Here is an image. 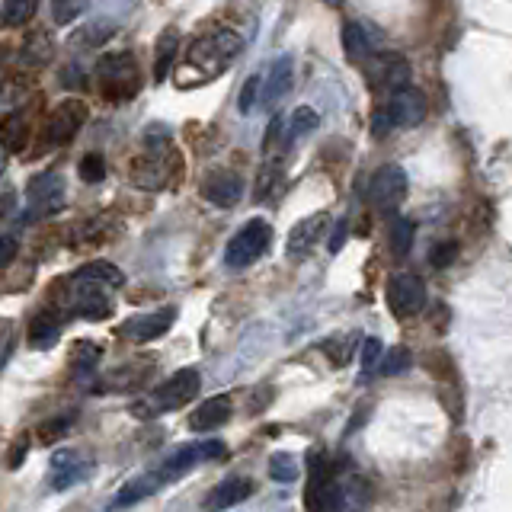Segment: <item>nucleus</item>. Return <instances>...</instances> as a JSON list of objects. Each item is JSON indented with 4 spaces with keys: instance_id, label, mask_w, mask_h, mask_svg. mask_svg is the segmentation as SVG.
<instances>
[{
    "instance_id": "f03ea898",
    "label": "nucleus",
    "mask_w": 512,
    "mask_h": 512,
    "mask_svg": "<svg viewBox=\"0 0 512 512\" xmlns=\"http://www.w3.org/2000/svg\"><path fill=\"white\" fill-rule=\"evenodd\" d=\"M240 48H244V39L234 29H215L189 48L186 68L196 71L202 80H215L221 71H228V64L240 55Z\"/></svg>"
},
{
    "instance_id": "f257e3e1",
    "label": "nucleus",
    "mask_w": 512,
    "mask_h": 512,
    "mask_svg": "<svg viewBox=\"0 0 512 512\" xmlns=\"http://www.w3.org/2000/svg\"><path fill=\"white\" fill-rule=\"evenodd\" d=\"M199 388H202V378L196 368H180V372L170 375L164 384H157L151 394L135 400L132 416H138V420H154V416L173 413V410L186 407L189 400L199 394Z\"/></svg>"
},
{
    "instance_id": "72a5a7b5",
    "label": "nucleus",
    "mask_w": 512,
    "mask_h": 512,
    "mask_svg": "<svg viewBox=\"0 0 512 512\" xmlns=\"http://www.w3.org/2000/svg\"><path fill=\"white\" fill-rule=\"evenodd\" d=\"M263 100V74H250L244 90H240V112H253V106Z\"/></svg>"
},
{
    "instance_id": "a19ab883",
    "label": "nucleus",
    "mask_w": 512,
    "mask_h": 512,
    "mask_svg": "<svg viewBox=\"0 0 512 512\" xmlns=\"http://www.w3.org/2000/svg\"><path fill=\"white\" fill-rule=\"evenodd\" d=\"M10 343H13L10 324H0V368H4V359H7V352H10Z\"/></svg>"
},
{
    "instance_id": "79ce46f5",
    "label": "nucleus",
    "mask_w": 512,
    "mask_h": 512,
    "mask_svg": "<svg viewBox=\"0 0 512 512\" xmlns=\"http://www.w3.org/2000/svg\"><path fill=\"white\" fill-rule=\"evenodd\" d=\"M343 244H346V221L336 224V231H333V237H330V253H340Z\"/></svg>"
},
{
    "instance_id": "bb28decb",
    "label": "nucleus",
    "mask_w": 512,
    "mask_h": 512,
    "mask_svg": "<svg viewBox=\"0 0 512 512\" xmlns=\"http://www.w3.org/2000/svg\"><path fill=\"white\" fill-rule=\"evenodd\" d=\"M0 141H4L10 151L23 148V141H26V116L23 112H10V116L0 122Z\"/></svg>"
},
{
    "instance_id": "2f4dec72",
    "label": "nucleus",
    "mask_w": 512,
    "mask_h": 512,
    "mask_svg": "<svg viewBox=\"0 0 512 512\" xmlns=\"http://www.w3.org/2000/svg\"><path fill=\"white\" fill-rule=\"evenodd\" d=\"M80 180L84 183H103L106 180V160L103 154H84V160H80Z\"/></svg>"
},
{
    "instance_id": "c756f323",
    "label": "nucleus",
    "mask_w": 512,
    "mask_h": 512,
    "mask_svg": "<svg viewBox=\"0 0 512 512\" xmlns=\"http://www.w3.org/2000/svg\"><path fill=\"white\" fill-rule=\"evenodd\" d=\"M269 477L279 480V484H292V480H298V461H295V455H285V452L272 455Z\"/></svg>"
},
{
    "instance_id": "7c9ffc66",
    "label": "nucleus",
    "mask_w": 512,
    "mask_h": 512,
    "mask_svg": "<svg viewBox=\"0 0 512 512\" xmlns=\"http://www.w3.org/2000/svg\"><path fill=\"white\" fill-rule=\"evenodd\" d=\"M413 244V221L410 218H394L391 224V250L397 256H407Z\"/></svg>"
},
{
    "instance_id": "423d86ee",
    "label": "nucleus",
    "mask_w": 512,
    "mask_h": 512,
    "mask_svg": "<svg viewBox=\"0 0 512 512\" xmlns=\"http://www.w3.org/2000/svg\"><path fill=\"white\" fill-rule=\"evenodd\" d=\"M26 212L20 218V224H36L42 218H48L52 212L64 205V183L58 173H39L36 180H29L26 186Z\"/></svg>"
},
{
    "instance_id": "ddd939ff",
    "label": "nucleus",
    "mask_w": 512,
    "mask_h": 512,
    "mask_svg": "<svg viewBox=\"0 0 512 512\" xmlns=\"http://www.w3.org/2000/svg\"><path fill=\"white\" fill-rule=\"evenodd\" d=\"M365 68L372 74V84L388 93L410 87V64L407 58H400L394 52H378L375 58L365 61Z\"/></svg>"
},
{
    "instance_id": "f8f14e48",
    "label": "nucleus",
    "mask_w": 512,
    "mask_h": 512,
    "mask_svg": "<svg viewBox=\"0 0 512 512\" xmlns=\"http://www.w3.org/2000/svg\"><path fill=\"white\" fill-rule=\"evenodd\" d=\"M388 304L397 317H410L426 304V285L413 272H400L388 282Z\"/></svg>"
},
{
    "instance_id": "cd10ccee",
    "label": "nucleus",
    "mask_w": 512,
    "mask_h": 512,
    "mask_svg": "<svg viewBox=\"0 0 512 512\" xmlns=\"http://www.w3.org/2000/svg\"><path fill=\"white\" fill-rule=\"evenodd\" d=\"M317 122H320V116H317V109H311V106H298L295 112H292V128H288V138L285 141H301V138H308L314 128H317Z\"/></svg>"
},
{
    "instance_id": "dca6fc26",
    "label": "nucleus",
    "mask_w": 512,
    "mask_h": 512,
    "mask_svg": "<svg viewBox=\"0 0 512 512\" xmlns=\"http://www.w3.org/2000/svg\"><path fill=\"white\" fill-rule=\"evenodd\" d=\"M202 196L218 208H234L240 202V196H244V180L231 170H215L205 176Z\"/></svg>"
},
{
    "instance_id": "4468645a",
    "label": "nucleus",
    "mask_w": 512,
    "mask_h": 512,
    "mask_svg": "<svg viewBox=\"0 0 512 512\" xmlns=\"http://www.w3.org/2000/svg\"><path fill=\"white\" fill-rule=\"evenodd\" d=\"M343 48H346V58L365 64L368 58H375L378 52H384V36L372 26V23H346L343 26Z\"/></svg>"
},
{
    "instance_id": "1a4fd4ad",
    "label": "nucleus",
    "mask_w": 512,
    "mask_h": 512,
    "mask_svg": "<svg viewBox=\"0 0 512 512\" xmlns=\"http://www.w3.org/2000/svg\"><path fill=\"white\" fill-rule=\"evenodd\" d=\"M90 116V109L87 103H80V100H64L52 109V116H48V125H45V138L48 144H55V148H61V144H68L74 141V135L84 128Z\"/></svg>"
},
{
    "instance_id": "393cba45",
    "label": "nucleus",
    "mask_w": 512,
    "mask_h": 512,
    "mask_svg": "<svg viewBox=\"0 0 512 512\" xmlns=\"http://www.w3.org/2000/svg\"><path fill=\"white\" fill-rule=\"evenodd\" d=\"M39 10V0H0V26L20 29L26 26Z\"/></svg>"
},
{
    "instance_id": "9d476101",
    "label": "nucleus",
    "mask_w": 512,
    "mask_h": 512,
    "mask_svg": "<svg viewBox=\"0 0 512 512\" xmlns=\"http://www.w3.org/2000/svg\"><path fill=\"white\" fill-rule=\"evenodd\" d=\"M404 196H407V173L397 164L381 167L372 176V183H368V199H372L381 212H394V208L404 202Z\"/></svg>"
},
{
    "instance_id": "7ed1b4c3",
    "label": "nucleus",
    "mask_w": 512,
    "mask_h": 512,
    "mask_svg": "<svg viewBox=\"0 0 512 512\" xmlns=\"http://www.w3.org/2000/svg\"><path fill=\"white\" fill-rule=\"evenodd\" d=\"M426 109H429L426 106V96L420 90H413V87L394 90L391 100L375 112L372 128H375L378 138L394 132V128H413V125H420L426 119Z\"/></svg>"
},
{
    "instance_id": "20e7f679",
    "label": "nucleus",
    "mask_w": 512,
    "mask_h": 512,
    "mask_svg": "<svg viewBox=\"0 0 512 512\" xmlns=\"http://www.w3.org/2000/svg\"><path fill=\"white\" fill-rule=\"evenodd\" d=\"M96 77H100V93L109 96V100H128L141 90V74H138V61L128 52H109L103 55L100 68H96Z\"/></svg>"
},
{
    "instance_id": "37998d69",
    "label": "nucleus",
    "mask_w": 512,
    "mask_h": 512,
    "mask_svg": "<svg viewBox=\"0 0 512 512\" xmlns=\"http://www.w3.org/2000/svg\"><path fill=\"white\" fill-rule=\"evenodd\" d=\"M7 154H10V148L0 141V176H4V170H7Z\"/></svg>"
},
{
    "instance_id": "0eeeda50",
    "label": "nucleus",
    "mask_w": 512,
    "mask_h": 512,
    "mask_svg": "<svg viewBox=\"0 0 512 512\" xmlns=\"http://www.w3.org/2000/svg\"><path fill=\"white\" fill-rule=\"evenodd\" d=\"M224 442H218V439H205V442H192V445H183V448H176V452L170 455V458H164L160 461V468H157V474H160V480L164 484H170V480H176V477H183V474H189L196 464H202V461H215V458H224Z\"/></svg>"
},
{
    "instance_id": "a878e982",
    "label": "nucleus",
    "mask_w": 512,
    "mask_h": 512,
    "mask_svg": "<svg viewBox=\"0 0 512 512\" xmlns=\"http://www.w3.org/2000/svg\"><path fill=\"white\" fill-rule=\"evenodd\" d=\"M58 333H61L58 320H52V314H39L29 324V343L36 346V349H48V346L58 343Z\"/></svg>"
},
{
    "instance_id": "2eb2a0df",
    "label": "nucleus",
    "mask_w": 512,
    "mask_h": 512,
    "mask_svg": "<svg viewBox=\"0 0 512 512\" xmlns=\"http://www.w3.org/2000/svg\"><path fill=\"white\" fill-rule=\"evenodd\" d=\"M327 224L330 218L324 212H317V215H308V218H301L292 231H288V244H285V253L292 256V260H304L317 244H320V237L327 234Z\"/></svg>"
},
{
    "instance_id": "f3484780",
    "label": "nucleus",
    "mask_w": 512,
    "mask_h": 512,
    "mask_svg": "<svg viewBox=\"0 0 512 512\" xmlns=\"http://www.w3.org/2000/svg\"><path fill=\"white\" fill-rule=\"evenodd\" d=\"M84 474H87L84 458H80V452H74V448H58L52 455V464H48V480H52L55 493L71 490Z\"/></svg>"
},
{
    "instance_id": "58836bf2",
    "label": "nucleus",
    "mask_w": 512,
    "mask_h": 512,
    "mask_svg": "<svg viewBox=\"0 0 512 512\" xmlns=\"http://www.w3.org/2000/svg\"><path fill=\"white\" fill-rule=\"evenodd\" d=\"M455 253H458V244H442V247L432 250V263H436V266H448V263L455 260Z\"/></svg>"
},
{
    "instance_id": "5701e85b",
    "label": "nucleus",
    "mask_w": 512,
    "mask_h": 512,
    "mask_svg": "<svg viewBox=\"0 0 512 512\" xmlns=\"http://www.w3.org/2000/svg\"><path fill=\"white\" fill-rule=\"evenodd\" d=\"M176 55H180V32L164 29V32H160V39H157V58H154V80H157V84H160V80H167Z\"/></svg>"
},
{
    "instance_id": "39448f33",
    "label": "nucleus",
    "mask_w": 512,
    "mask_h": 512,
    "mask_svg": "<svg viewBox=\"0 0 512 512\" xmlns=\"http://www.w3.org/2000/svg\"><path fill=\"white\" fill-rule=\"evenodd\" d=\"M269 244H272V224L263 218H253L228 240L224 263H228V269H247L269 250Z\"/></svg>"
},
{
    "instance_id": "ea45409f",
    "label": "nucleus",
    "mask_w": 512,
    "mask_h": 512,
    "mask_svg": "<svg viewBox=\"0 0 512 512\" xmlns=\"http://www.w3.org/2000/svg\"><path fill=\"white\" fill-rule=\"evenodd\" d=\"M29 452V439L26 436H20V439H16V445H13V452H10V468H20V464H23V455Z\"/></svg>"
},
{
    "instance_id": "b1692460",
    "label": "nucleus",
    "mask_w": 512,
    "mask_h": 512,
    "mask_svg": "<svg viewBox=\"0 0 512 512\" xmlns=\"http://www.w3.org/2000/svg\"><path fill=\"white\" fill-rule=\"evenodd\" d=\"M74 279L106 285V288H112V292L125 285L122 269H119V266H112V263H106V260H93V263H87V266H80V269L74 272Z\"/></svg>"
},
{
    "instance_id": "4c0bfd02",
    "label": "nucleus",
    "mask_w": 512,
    "mask_h": 512,
    "mask_svg": "<svg viewBox=\"0 0 512 512\" xmlns=\"http://www.w3.org/2000/svg\"><path fill=\"white\" fill-rule=\"evenodd\" d=\"M16 256H20V240H16V234H0V269L10 266Z\"/></svg>"
},
{
    "instance_id": "412c9836",
    "label": "nucleus",
    "mask_w": 512,
    "mask_h": 512,
    "mask_svg": "<svg viewBox=\"0 0 512 512\" xmlns=\"http://www.w3.org/2000/svg\"><path fill=\"white\" fill-rule=\"evenodd\" d=\"M250 493H253V484L247 477H228L212 490V496L205 500V506L208 509H231L237 503H244Z\"/></svg>"
},
{
    "instance_id": "c85d7f7f",
    "label": "nucleus",
    "mask_w": 512,
    "mask_h": 512,
    "mask_svg": "<svg viewBox=\"0 0 512 512\" xmlns=\"http://www.w3.org/2000/svg\"><path fill=\"white\" fill-rule=\"evenodd\" d=\"M90 0H52V23L55 26H71L77 16H84Z\"/></svg>"
},
{
    "instance_id": "aec40b11",
    "label": "nucleus",
    "mask_w": 512,
    "mask_h": 512,
    "mask_svg": "<svg viewBox=\"0 0 512 512\" xmlns=\"http://www.w3.org/2000/svg\"><path fill=\"white\" fill-rule=\"evenodd\" d=\"M288 87H292V58L282 55L272 61L269 74L263 77V106H276L282 96L288 93Z\"/></svg>"
},
{
    "instance_id": "9b49d317",
    "label": "nucleus",
    "mask_w": 512,
    "mask_h": 512,
    "mask_svg": "<svg viewBox=\"0 0 512 512\" xmlns=\"http://www.w3.org/2000/svg\"><path fill=\"white\" fill-rule=\"evenodd\" d=\"M176 320V308H160L151 314H135L128 317L125 324H119V336L122 340H132V343H151L160 340Z\"/></svg>"
},
{
    "instance_id": "473e14b6",
    "label": "nucleus",
    "mask_w": 512,
    "mask_h": 512,
    "mask_svg": "<svg viewBox=\"0 0 512 512\" xmlns=\"http://www.w3.org/2000/svg\"><path fill=\"white\" fill-rule=\"evenodd\" d=\"M407 368H410V352L404 346H394L391 352H384L378 372L381 375H400V372H407Z\"/></svg>"
},
{
    "instance_id": "e433bc0d",
    "label": "nucleus",
    "mask_w": 512,
    "mask_h": 512,
    "mask_svg": "<svg viewBox=\"0 0 512 512\" xmlns=\"http://www.w3.org/2000/svg\"><path fill=\"white\" fill-rule=\"evenodd\" d=\"M103 356V349L100 346H93V343H77L74 346V362H77V368H93L96 365V359Z\"/></svg>"
},
{
    "instance_id": "f704fd0d",
    "label": "nucleus",
    "mask_w": 512,
    "mask_h": 512,
    "mask_svg": "<svg viewBox=\"0 0 512 512\" xmlns=\"http://www.w3.org/2000/svg\"><path fill=\"white\" fill-rule=\"evenodd\" d=\"M384 359V346L378 340H365L359 349V362H362V375H372L378 372V365Z\"/></svg>"
},
{
    "instance_id": "6e6552de",
    "label": "nucleus",
    "mask_w": 512,
    "mask_h": 512,
    "mask_svg": "<svg viewBox=\"0 0 512 512\" xmlns=\"http://www.w3.org/2000/svg\"><path fill=\"white\" fill-rule=\"evenodd\" d=\"M304 503L320 512L343 506V484L336 480L330 458L320 452L311 455V487H308V496H304Z\"/></svg>"
},
{
    "instance_id": "c03bdc74",
    "label": "nucleus",
    "mask_w": 512,
    "mask_h": 512,
    "mask_svg": "<svg viewBox=\"0 0 512 512\" xmlns=\"http://www.w3.org/2000/svg\"><path fill=\"white\" fill-rule=\"evenodd\" d=\"M324 4H330V7H340V4H343V0H324Z\"/></svg>"
},
{
    "instance_id": "a211bd4d",
    "label": "nucleus",
    "mask_w": 512,
    "mask_h": 512,
    "mask_svg": "<svg viewBox=\"0 0 512 512\" xmlns=\"http://www.w3.org/2000/svg\"><path fill=\"white\" fill-rule=\"evenodd\" d=\"M231 397L228 394H215V397H208L199 404V410H192L189 416V429L192 432H215L221 429L224 423L231 420Z\"/></svg>"
},
{
    "instance_id": "4be33fe9",
    "label": "nucleus",
    "mask_w": 512,
    "mask_h": 512,
    "mask_svg": "<svg viewBox=\"0 0 512 512\" xmlns=\"http://www.w3.org/2000/svg\"><path fill=\"white\" fill-rule=\"evenodd\" d=\"M160 487H164V480H160L157 471L144 474V477H135V480H128V484L119 490V496L112 500V506H135V503H141V500H148V496L157 493Z\"/></svg>"
},
{
    "instance_id": "c9c22d12",
    "label": "nucleus",
    "mask_w": 512,
    "mask_h": 512,
    "mask_svg": "<svg viewBox=\"0 0 512 512\" xmlns=\"http://www.w3.org/2000/svg\"><path fill=\"white\" fill-rule=\"evenodd\" d=\"M324 349L330 352V362L333 365H346L349 356H352V349H356V336H343V343L340 340H330V343H324Z\"/></svg>"
},
{
    "instance_id": "6ab92c4d",
    "label": "nucleus",
    "mask_w": 512,
    "mask_h": 512,
    "mask_svg": "<svg viewBox=\"0 0 512 512\" xmlns=\"http://www.w3.org/2000/svg\"><path fill=\"white\" fill-rule=\"evenodd\" d=\"M52 52H55V42L48 32H32V36L20 45V55H16V64L26 71H39L45 68L48 61H52Z\"/></svg>"
}]
</instances>
